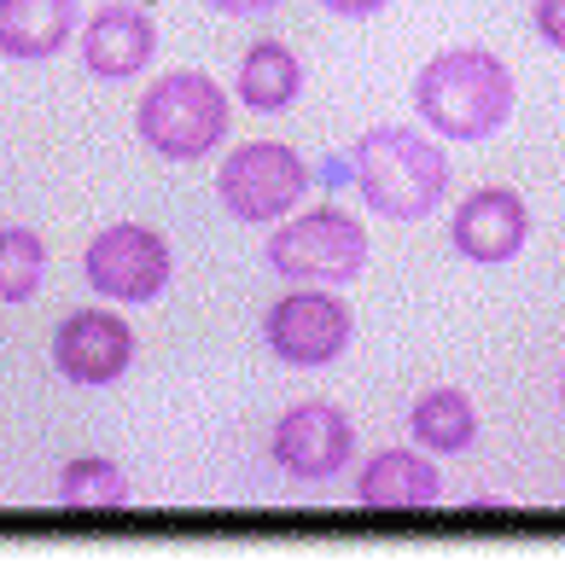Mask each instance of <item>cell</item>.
Wrapping results in <instances>:
<instances>
[{"instance_id":"obj_1","label":"cell","mask_w":565,"mask_h":570,"mask_svg":"<svg viewBox=\"0 0 565 570\" xmlns=\"http://www.w3.org/2000/svg\"><path fill=\"white\" fill-rule=\"evenodd\" d=\"M519 106V82L490 47H444L415 76V111L431 135L449 140H490Z\"/></svg>"},{"instance_id":"obj_2","label":"cell","mask_w":565,"mask_h":570,"mask_svg":"<svg viewBox=\"0 0 565 570\" xmlns=\"http://www.w3.org/2000/svg\"><path fill=\"white\" fill-rule=\"evenodd\" d=\"M355 187H362L368 210L379 222H426L449 193V158L438 140L415 135V128L379 122L368 128L350 151Z\"/></svg>"},{"instance_id":"obj_3","label":"cell","mask_w":565,"mask_h":570,"mask_svg":"<svg viewBox=\"0 0 565 570\" xmlns=\"http://www.w3.org/2000/svg\"><path fill=\"white\" fill-rule=\"evenodd\" d=\"M227 94L211 82L204 70H169L146 88L135 128L140 140L169 164H193V158H211V151L227 140Z\"/></svg>"},{"instance_id":"obj_4","label":"cell","mask_w":565,"mask_h":570,"mask_svg":"<svg viewBox=\"0 0 565 570\" xmlns=\"http://www.w3.org/2000/svg\"><path fill=\"white\" fill-rule=\"evenodd\" d=\"M310 193V164L280 140H245L240 151H227L216 169V198L222 210L245 227L286 222V210Z\"/></svg>"},{"instance_id":"obj_5","label":"cell","mask_w":565,"mask_h":570,"mask_svg":"<svg viewBox=\"0 0 565 570\" xmlns=\"http://www.w3.org/2000/svg\"><path fill=\"white\" fill-rule=\"evenodd\" d=\"M269 268L298 285H350L368 268V227L344 210H310L269 233Z\"/></svg>"},{"instance_id":"obj_6","label":"cell","mask_w":565,"mask_h":570,"mask_svg":"<svg viewBox=\"0 0 565 570\" xmlns=\"http://www.w3.org/2000/svg\"><path fill=\"white\" fill-rule=\"evenodd\" d=\"M169 274H175V263H169L164 233L140 227V222L99 227L82 250V279L111 303H152L169 285Z\"/></svg>"},{"instance_id":"obj_7","label":"cell","mask_w":565,"mask_h":570,"mask_svg":"<svg viewBox=\"0 0 565 570\" xmlns=\"http://www.w3.org/2000/svg\"><path fill=\"white\" fill-rule=\"evenodd\" d=\"M355 315L344 297L321 292V285H303V292H286L280 303H269L263 315V344L274 350V361L286 367H332L350 350Z\"/></svg>"},{"instance_id":"obj_8","label":"cell","mask_w":565,"mask_h":570,"mask_svg":"<svg viewBox=\"0 0 565 570\" xmlns=\"http://www.w3.org/2000/svg\"><path fill=\"white\" fill-rule=\"evenodd\" d=\"M53 367L70 384H117L135 367V332L111 308H76L53 332Z\"/></svg>"},{"instance_id":"obj_9","label":"cell","mask_w":565,"mask_h":570,"mask_svg":"<svg viewBox=\"0 0 565 570\" xmlns=\"http://www.w3.org/2000/svg\"><path fill=\"white\" fill-rule=\"evenodd\" d=\"M350 454H355V425L344 420V407H332V402H298L286 420L274 425V460L303 483L339 478Z\"/></svg>"},{"instance_id":"obj_10","label":"cell","mask_w":565,"mask_h":570,"mask_svg":"<svg viewBox=\"0 0 565 570\" xmlns=\"http://www.w3.org/2000/svg\"><path fill=\"white\" fill-rule=\"evenodd\" d=\"M530 239V210L513 187H478L449 222V245L467 256V263H513Z\"/></svg>"},{"instance_id":"obj_11","label":"cell","mask_w":565,"mask_h":570,"mask_svg":"<svg viewBox=\"0 0 565 570\" xmlns=\"http://www.w3.org/2000/svg\"><path fill=\"white\" fill-rule=\"evenodd\" d=\"M152 59H158V23L140 7L111 0V7H99L88 18V30H82L88 76H99V82H128V76H140Z\"/></svg>"},{"instance_id":"obj_12","label":"cell","mask_w":565,"mask_h":570,"mask_svg":"<svg viewBox=\"0 0 565 570\" xmlns=\"http://www.w3.org/2000/svg\"><path fill=\"white\" fill-rule=\"evenodd\" d=\"M438 495H444V472L415 449H379L355 478V501L368 512H426Z\"/></svg>"},{"instance_id":"obj_13","label":"cell","mask_w":565,"mask_h":570,"mask_svg":"<svg viewBox=\"0 0 565 570\" xmlns=\"http://www.w3.org/2000/svg\"><path fill=\"white\" fill-rule=\"evenodd\" d=\"M76 30V0H0V53L53 59Z\"/></svg>"},{"instance_id":"obj_14","label":"cell","mask_w":565,"mask_h":570,"mask_svg":"<svg viewBox=\"0 0 565 570\" xmlns=\"http://www.w3.org/2000/svg\"><path fill=\"white\" fill-rule=\"evenodd\" d=\"M303 94V65L286 41H251L240 59V106L245 111H286L292 99Z\"/></svg>"},{"instance_id":"obj_15","label":"cell","mask_w":565,"mask_h":570,"mask_svg":"<svg viewBox=\"0 0 565 570\" xmlns=\"http://www.w3.org/2000/svg\"><path fill=\"white\" fill-rule=\"evenodd\" d=\"M408 431L426 454H460L478 443V407L467 391H426L415 407H408Z\"/></svg>"},{"instance_id":"obj_16","label":"cell","mask_w":565,"mask_h":570,"mask_svg":"<svg viewBox=\"0 0 565 570\" xmlns=\"http://www.w3.org/2000/svg\"><path fill=\"white\" fill-rule=\"evenodd\" d=\"M59 507L65 512H123L128 507V478L99 454L70 460L59 472Z\"/></svg>"},{"instance_id":"obj_17","label":"cell","mask_w":565,"mask_h":570,"mask_svg":"<svg viewBox=\"0 0 565 570\" xmlns=\"http://www.w3.org/2000/svg\"><path fill=\"white\" fill-rule=\"evenodd\" d=\"M47 274V245L36 227H0V303H30Z\"/></svg>"},{"instance_id":"obj_18","label":"cell","mask_w":565,"mask_h":570,"mask_svg":"<svg viewBox=\"0 0 565 570\" xmlns=\"http://www.w3.org/2000/svg\"><path fill=\"white\" fill-rule=\"evenodd\" d=\"M530 23H536V36H543L548 47H559V53H565V0H536Z\"/></svg>"},{"instance_id":"obj_19","label":"cell","mask_w":565,"mask_h":570,"mask_svg":"<svg viewBox=\"0 0 565 570\" xmlns=\"http://www.w3.org/2000/svg\"><path fill=\"white\" fill-rule=\"evenodd\" d=\"M204 7H216L227 18H256V12H274L280 0H204Z\"/></svg>"},{"instance_id":"obj_20","label":"cell","mask_w":565,"mask_h":570,"mask_svg":"<svg viewBox=\"0 0 565 570\" xmlns=\"http://www.w3.org/2000/svg\"><path fill=\"white\" fill-rule=\"evenodd\" d=\"M327 12H339V18H373V12H384L391 0H321Z\"/></svg>"},{"instance_id":"obj_21","label":"cell","mask_w":565,"mask_h":570,"mask_svg":"<svg viewBox=\"0 0 565 570\" xmlns=\"http://www.w3.org/2000/svg\"><path fill=\"white\" fill-rule=\"evenodd\" d=\"M559 407H565V373H559Z\"/></svg>"}]
</instances>
